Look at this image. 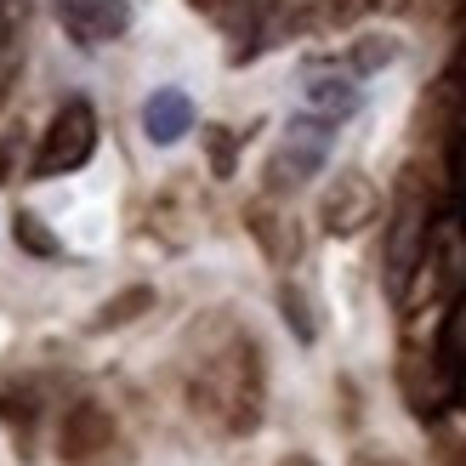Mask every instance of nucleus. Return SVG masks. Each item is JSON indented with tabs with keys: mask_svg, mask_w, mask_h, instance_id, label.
Masks as SVG:
<instances>
[{
	"mask_svg": "<svg viewBox=\"0 0 466 466\" xmlns=\"http://www.w3.org/2000/svg\"><path fill=\"white\" fill-rule=\"evenodd\" d=\"M188 399L222 432H250L262 421V364H256L250 336H233V347H222V353H211L199 364Z\"/></svg>",
	"mask_w": 466,
	"mask_h": 466,
	"instance_id": "obj_1",
	"label": "nucleus"
},
{
	"mask_svg": "<svg viewBox=\"0 0 466 466\" xmlns=\"http://www.w3.org/2000/svg\"><path fill=\"white\" fill-rule=\"evenodd\" d=\"M91 148H97V114L91 103H63L52 131H46V143L35 154V177H63V171H80Z\"/></svg>",
	"mask_w": 466,
	"mask_h": 466,
	"instance_id": "obj_2",
	"label": "nucleus"
},
{
	"mask_svg": "<svg viewBox=\"0 0 466 466\" xmlns=\"http://www.w3.org/2000/svg\"><path fill=\"white\" fill-rule=\"evenodd\" d=\"M57 6V23L80 46H108L131 29V6L126 0H52Z\"/></svg>",
	"mask_w": 466,
	"mask_h": 466,
	"instance_id": "obj_3",
	"label": "nucleus"
},
{
	"mask_svg": "<svg viewBox=\"0 0 466 466\" xmlns=\"http://www.w3.org/2000/svg\"><path fill=\"white\" fill-rule=\"evenodd\" d=\"M376 188H370V177H359V171H347V177H336L330 182V194H324V205H319V217H324V228L330 233H359L364 222H376Z\"/></svg>",
	"mask_w": 466,
	"mask_h": 466,
	"instance_id": "obj_4",
	"label": "nucleus"
},
{
	"mask_svg": "<svg viewBox=\"0 0 466 466\" xmlns=\"http://www.w3.org/2000/svg\"><path fill=\"white\" fill-rule=\"evenodd\" d=\"M114 444V415L103 404H75L68 410V421H63V461H91V455H103Z\"/></svg>",
	"mask_w": 466,
	"mask_h": 466,
	"instance_id": "obj_5",
	"label": "nucleus"
},
{
	"mask_svg": "<svg viewBox=\"0 0 466 466\" xmlns=\"http://www.w3.org/2000/svg\"><path fill=\"white\" fill-rule=\"evenodd\" d=\"M143 131L154 137V143H177L182 131H194V103H188V91H154V97L143 103Z\"/></svg>",
	"mask_w": 466,
	"mask_h": 466,
	"instance_id": "obj_6",
	"label": "nucleus"
},
{
	"mask_svg": "<svg viewBox=\"0 0 466 466\" xmlns=\"http://www.w3.org/2000/svg\"><path fill=\"white\" fill-rule=\"evenodd\" d=\"M308 103L324 114V120H341V114H353V108H359V91L347 86V80H319V86L308 91Z\"/></svg>",
	"mask_w": 466,
	"mask_h": 466,
	"instance_id": "obj_7",
	"label": "nucleus"
},
{
	"mask_svg": "<svg viewBox=\"0 0 466 466\" xmlns=\"http://www.w3.org/2000/svg\"><path fill=\"white\" fill-rule=\"evenodd\" d=\"M143 308H154V290H148V285H137V290H126V296H114L108 308L91 319V330H114V324H131Z\"/></svg>",
	"mask_w": 466,
	"mask_h": 466,
	"instance_id": "obj_8",
	"label": "nucleus"
},
{
	"mask_svg": "<svg viewBox=\"0 0 466 466\" xmlns=\"http://www.w3.org/2000/svg\"><path fill=\"white\" fill-rule=\"evenodd\" d=\"M17 245L23 250H40V256H57V239L40 228V217H17Z\"/></svg>",
	"mask_w": 466,
	"mask_h": 466,
	"instance_id": "obj_9",
	"label": "nucleus"
},
{
	"mask_svg": "<svg viewBox=\"0 0 466 466\" xmlns=\"http://www.w3.org/2000/svg\"><path fill=\"white\" fill-rule=\"evenodd\" d=\"M444 341H450V353H466V308H461V319L450 324V336H444Z\"/></svg>",
	"mask_w": 466,
	"mask_h": 466,
	"instance_id": "obj_10",
	"label": "nucleus"
},
{
	"mask_svg": "<svg viewBox=\"0 0 466 466\" xmlns=\"http://www.w3.org/2000/svg\"><path fill=\"white\" fill-rule=\"evenodd\" d=\"M279 466H319L313 455H290V461H279Z\"/></svg>",
	"mask_w": 466,
	"mask_h": 466,
	"instance_id": "obj_11",
	"label": "nucleus"
},
{
	"mask_svg": "<svg viewBox=\"0 0 466 466\" xmlns=\"http://www.w3.org/2000/svg\"><path fill=\"white\" fill-rule=\"evenodd\" d=\"M359 466H399V461H376V455H364V461H359Z\"/></svg>",
	"mask_w": 466,
	"mask_h": 466,
	"instance_id": "obj_12",
	"label": "nucleus"
}]
</instances>
